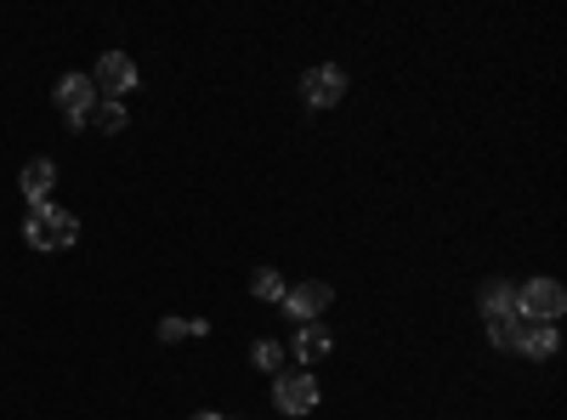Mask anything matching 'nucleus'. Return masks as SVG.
Returning a JSON list of instances; mask_svg holds the SVG:
<instances>
[{
    "mask_svg": "<svg viewBox=\"0 0 567 420\" xmlns=\"http://www.w3.org/2000/svg\"><path fill=\"white\" fill-rule=\"evenodd\" d=\"M23 245L40 250V256H58V250L80 245V216L63 211V205H52V199L29 205V216H23Z\"/></svg>",
    "mask_w": 567,
    "mask_h": 420,
    "instance_id": "1",
    "label": "nucleus"
},
{
    "mask_svg": "<svg viewBox=\"0 0 567 420\" xmlns=\"http://www.w3.org/2000/svg\"><path fill=\"white\" fill-rule=\"evenodd\" d=\"M561 313H567V290H561V278H550V273H534L528 285H516V318L556 324Z\"/></svg>",
    "mask_w": 567,
    "mask_h": 420,
    "instance_id": "2",
    "label": "nucleus"
},
{
    "mask_svg": "<svg viewBox=\"0 0 567 420\" xmlns=\"http://www.w3.org/2000/svg\"><path fill=\"white\" fill-rule=\"evenodd\" d=\"M318 398H323V387H318L312 369H278V376H272V409L278 414L301 420V414L318 409Z\"/></svg>",
    "mask_w": 567,
    "mask_h": 420,
    "instance_id": "3",
    "label": "nucleus"
},
{
    "mask_svg": "<svg viewBox=\"0 0 567 420\" xmlns=\"http://www.w3.org/2000/svg\"><path fill=\"white\" fill-rule=\"evenodd\" d=\"M52 103H58V114H63L69 131H85L91 125V109H97L103 98H97V85H91V74H63L52 85Z\"/></svg>",
    "mask_w": 567,
    "mask_h": 420,
    "instance_id": "4",
    "label": "nucleus"
},
{
    "mask_svg": "<svg viewBox=\"0 0 567 420\" xmlns=\"http://www.w3.org/2000/svg\"><path fill=\"white\" fill-rule=\"evenodd\" d=\"M347 91H352V74L341 63H312L301 74V103L307 109H336V103H347Z\"/></svg>",
    "mask_w": 567,
    "mask_h": 420,
    "instance_id": "5",
    "label": "nucleus"
},
{
    "mask_svg": "<svg viewBox=\"0 0 567 420\" xmlns=\"http://www.w3.org/2000/svg\"><path fill=\"white\" fill-rule=\"evenodd\" d=\"M278 307H284V318H290V324H323V313L336 307V290H329L323 278H301V285L284 290Z\"/></svg>",
    "mask_w": 567,
    "mask_h": 420,
    "instance_id": "6",
    "label": "nucleus"
},
{
    "mask_svg": "<svg viewBox=\"0 0 567 420\" xmlns=\"http://www.w3.org/2000/svg\"><path fill=\"white\" fill-rule=\"evenodd\" d=\"M136 63L125 58V52H103L97 58V69H91V85H97V98H109V103H125L131 91H136Z\"/></svg>",
    "mask_w": 567,
    "mask_h": 420,
    "instance_id": "7",
    "label": "nucleus"
},
{
    "mask_svg": "<svg viewBox=\"0 0 567 420\" xmlns=\"http://www.w3.org/2000/svg\"><path fill=\"white\" fill-rule=\"evenodd\" d=\"M329 347H336V336H329V324H296L290 347H284V358H296V369H312L329 358Z\"/></svg>",
    "mask_w": 567,
    "mask_h": 420,
    "instance_id": "8",
    "label": "nucleus"
},
{
    "mask_svg": "<svg viewBox=\"0 0 567 420\" xmlns=\"http://www.w3.org/2000/svg\"><path fill=\"white\" fill-rule=\"evenodd\" d=\"M52 188H58V160L34 154V160L18 171V194H23L29 205H45V199H52Z\"/></svg>",
    "mask_w": 567,
    "mask_h": 420,
    "instance_id": "9",
    "label": "nucleus"
},
{
    "mask_svg": "<svg viewBox=\"0 0 567 420\" xmlns=\"http://www.w3.org/2000/svg\"><path fill=\"white\" fill-rule=\"evenodd\" d=\"M556 347H561L556 324H534V318H523V324H516V347H511V352H523V358L545 363V358H556Z\"/></svg>",
    "mask_w": 567,
    "mask_h": 420,
    "instance_id": "10",
    "label": "nucleus"
},
{
    "mask_svg": "<svg viewBox=\"0 0 567 420\" xmlns=\"http://www.w3.org/2000/svg\"><path fill=\"white\" fill-rule=\"evenodd\" d=\"M477 307H483V318H505V313H516V285H511V278H488V285L477 290Z\"/></svg>",
    "mask_w": 567,
    "mask_h": 420,
    "instance_id": "11",
    "label": "nucleus"
},
{
    "mask_svg": "<svg viewBox=\"0 0 567 420\" xmlns=\"http://www.w3.org/2000/svg\"><path fill=\"white\" fill-rule=\"evenodd\" d=\"M284 290H290V278H284L278 267H256V273H250V296H256L261 307H278Z\"/></svg>",
    "mask_w": 567,
    "mask_h": 420,
    "instance_id": "12",
    "label": "nucleus"
},
{
    "mask_svg": "<svg viewBox=\"0 0 567 420\" xmlns=\"http://www.w3.org/2000/svg\"><path fill=\"white\" fill-rule=\"evenodd\" d=\"M250 363L261 369V376H278V369H284V341L256 336V341H250Z\"/></svg>",
    "mask_w": 567,
    "mask_h": 420,
    "instance_id": "13",
    "label": "nucleus"
},
{
    "mask_svg": "<svg viewBox=\"0 0 567 420\" xmlns=\"http://www.w3.org/2000/svg\"><path fill=\"white\" fill-rule=\"evenodd\" d=\"M91 125H97L103 136H120V131L131 125V114H125V103H109V98H103L97 109H91Z\"/></svg>",
    "mask_w": 567,
    "mask_h": 420,
    "instance_id": "14",
    "label": "nucleus"
},
{
    "mask_svg": "<svg viewBox=\"0 0 567 420\" xmlns=\"http://www.w3.org/2000/svg\"><path fill=\"white\" fill-rule=\"evenodd\" d=\"M483 324H488V341H494L499 352H511V347H516V324H523L516 313H505V318H483Z\"/></svg>",
    "mask_w": 567,
    "mask_h": 420,
    "instance_id": "15",
    "label": "nucleus"
},
{
    "mask_svg": "<svg viewBox=\"0 0 567 420\" xmlns=\"http://www.w3.org/2000/svg\"><path fill=\"white\" fill-rule=\"evenodd\" d=\"M165 347H176V341H187V318H159V330H154Z\"/></svg>",
    "mask_w": 567,
    "mask_h": 420,
    "instance_id": "16",
    "label": "nucleus"
},
{
    "mask_svg": "<svg viewBox=\"0 0 567 420\" xmlns=\"http://www.w3.org/2000/svg\"><path fill=\"white\" fill-rule=\"evenodd\" d=\"M187 420H227L221 409H199V414H187Z\"/></svg>",
    "mask_w": 567,
    "mask_h": 420,
    "instance_id": "17",
    "label": "nucleus"
}]
</instances>
